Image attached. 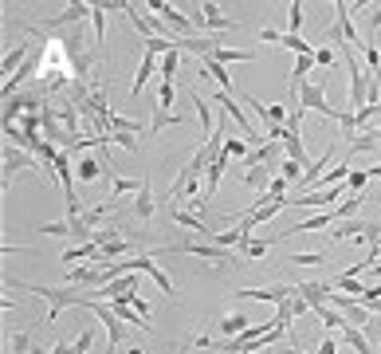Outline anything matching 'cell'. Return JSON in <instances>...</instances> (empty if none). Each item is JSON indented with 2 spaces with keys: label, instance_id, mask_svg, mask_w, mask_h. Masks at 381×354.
Instances as JSON below:
<instances>
[{
  "label": "cell",
  "instance_id": "74e56055",
  "mask_svg": "<svg viewBox=\"0 0 381 354\" xmlns=\"http://www.w3.org/2000/svg\"><path fill=\"white\" fill-rule=\"evenodd\" d=\"M307 311H315V307L307 303V299H303V295H299V287H295V295H291V315H307Z\"/></svg>",
  "mask_w": 381,
  "mask_h": 354
},
{
  "label": "cell",
  "instance_id": "d4e9b609",
  "mask_svg": "<svg viewBox=\"0 0 381 354\" xmlns=\"http://www.w3.org/2000/svg\"><path fill=\"white\" fill-rule=\"evenodd\" d=\"M248 327H252V319H244V315H228V319H221L224 339H236V335H244Z\"/></svg>",
  "mask_w": 381,
  "mask_h": 354
},
{
  "label": "cell",
  "instance_id": "5b68a950",
  "mask_svg": "<svg viewBox=\"0 0 381 354\" xmlns=\"http://www.w3.org/2000/svg\"><path fill=\"white\" fill-rule=\"evenodd\" d=\"M39 232H44V236H67V240H79V245H86V240H95V229L86 224V217L51 220V224H39Z\"/></svg>",
  "mask_w": 381,
  "mask_h": 354
},
{
  "label": "cell",
  "instance_id": "f6af8a7d",
  "mask_svg": "<svg viewBox=\"0 0 381 354\" xmlns=\"http://www.w3.org/2000/svg\"><path fill=\"white\" fill-rule=\"evenodd\" d=\"M28 354H51V351H44V346H39V342H36V346H32V351H28Z\"/></svg>",
  "mask_w": 381,
  "mask_h": 354
},
{
  "label": "cell",
  "instance_id": "8fae6325",
  "mask_svg": "<svg viewBox=\"0 0 381 354\" xmlns=\"http://www.w3.org/2000/svg\"><path fill=\"white\" fill-rule=\"evenodd\" d=\"M201 12H205V28H209V36H224V32H232V20L221 12V4H212V0H205V4H197Z\"/></svg>",
  "mask_w": 381,
  "mask_h": 354
},
{
  "label": "cell",
  "instance_id": "4dcf8cb0",
  "mask_svg": "<svg viewBox=\"0 0 381 354\" xmlns=\"http://www.w3.org/2000/svg\"><path fill=\"white\" fill-rule=\"evenodd\" d=\"M362 55H366L369 75H381V51H378V44H366V48H362Z\"/></svg>",
  "mask_w": 381,
  "mask_h": 354
},
{
  "label": "cell",
  "instance_id": "ee69618b",
  "mask_svg": "<svg viewBox=\"0 0 381 354\" xmlns=\"http://www.w3.org/2000/svg\"><path fill=\"white\" fill-rule=\"evenodd\" d=\"M279 354H303V351H299V346H283Z\"/></svg>",
  "mask_w": 381,
  "mask_h": 354
},
{
  "label": "cell",
  "instance_id": "d6a6232c",
  "mask_svg": "<svg viewBox=\"0 0 381 354\" xmlns=\"http://www.w3.org/2000/svg\"><path fill=\"white\" fill-rule=\"evenodd\" d=\"M287 16H291V36H299V28H303V4L291 0V4H287Z\"/></svg>",
  "mask_w": 381,
  "mask_h": 354
},
{
  "label": "cell",
  "instance_id": "ac0fdd59",
  "mask_svg": "<svg viewBox=\"0 0 381 354\" xmlns=\"http://www.w3.org/2000/svg\"><path fill=\"white\" fill-rule=\"evenodd\" d=\"M106 166H111V161H95V158H79L75 161V177H79V182H99V173L106 170Z\"/></svg>",
  "mask_w": 381,
  "mask_h": 354
},
{
  "label": "cell",
  "instance_id": "8d00e7d4",
  "mask_svg": "<svg viewBox=\"0 0 381 354\" xmlns=\"http://www.w3.org/2000/svg\"><path fill=\"white\" fill-rule=\"evenodd\" d=\"M366 182H369L366 170H354V173H350V182H346V189H350V193H362V189H366Z\"/></svg>",
  "mask_w": 381,
  "mask_h": 354
},
{
  "label": "cell",
  "instance_id": "484cf974",
  "mask_svg": "<svg viewBox=\"0 0 381 354\" xmlns=\"http://www.w3.org/2000/svg\"><path fill=\"white\" fill-rule=\"evenodd\" d=\"M319 63L315 55H295V67H291V83H307V71H315Z\"/></svg>",
  "mask_w": 381,
  "mask_h": 354
},
{
  "label": "cell",
  "instance_id": "ba28073f",
  "mask_svg": "<svg viewBox=\"0 0 381 354\" xmlns=\"http://www.w3.org/2000/svg\"><path fill=\"white\" fill-rule=\"evenodd\" d=\"M295 295V283H271V287H244L236 299H263V303H287Z\"/></svg>",
  "mask_w": 381,
  "mask_h": 354
},
{
  "label": "cell",
  "instance_id": "ab89813d",
  "mask_svg": "<svg viewBox=\"0 0 381 354\" xmlns=\"http://www.w3.org/2000/svg\"><path fill=\"white\" fill-rule=\"evenodd\" d=\"M315 63H319V67H326V71H331L334 63H338V60H334V48H319V51H315Z\"/></svg>",
  "mask_w": 381,
  "mask_h": 354
},
{
  "label": "cell",
  "instance_id": "d6986e66",
  "mask_svg": "<svg viewBox=\"0 0 381 354\" xmlns=\"http://www.w3.org/2000/svg\"><path fill=\"white\" fill-rule=\"evenodd\" d=\"M99 256V245L95 240H86V245H71L63 248V264H75V260H95Z\"/></svg>",
  "mask_w": 381,
  "mask_h": 354
},
{
  "label": "cell",
  "instance_id": "e0dca14e",
  "mask_svg": "<svg viewBox=\"0 0 381 354\" xmlns=\"http://www.w3.org/2000/svg\"><path fill=\"white\" fill-rule=\"evenodd\" d=\"M201 63H205V75H212V79L221 83V91H224V95H232L236 87H232V75H228V67H224V63H216L212 55H209V60H201Z\"/></svg>",
  "mask_w": 381,
  "mask_h": 354
},
{
  "label": "cell",
  "instance_id": "4316f807",
  "mask_svg": "<svg viewBox=\"0 0 381 354\" xmlns=\"http://www.w3.org/2000/svg\"><path fill=\"white\" fill-rule=\"evenodd\" d=\"M142 185H146V177H142V182H130V177H114V182H111V193H114V197L142 193Z\"/></svg>",
  "mask_w": 381,
  "mask_h": 354
},
{
  "label": "cell",
  "instance_id": "3957f363",
  "mask_svg": "<svg viewBox=\"0 0 381 354\" xmlns=\"http://www.w3.org/2000/svg\"><path fill=\"white\" fill-rule=\"evenodd\" d=\"M342 60H346V67H350L346 110H350V114H357V110L366 107V98H369V83H373V75H369V67H362V60L354 55V48H342Z\"/></svg>",
  "mask_w": 381,
  "mask_h": 354
},
{
  "label": "cell",
  "instance_id": "60d3db41",
  "mask_svg": "<svg viewBox=\"0 0 381 354\" xmlns=\"http://www.w3.org/2000/svg\"><path fill=\"white\" fill-rule=\"evenodd\" d=\"M287 185H291V182H287V177H271V185H268V193H271V197H275V201H283V193H287Z\"/></svg>",
  "mask_w": 381,
  "mask_h": 354
},
{
  "label": "cell",
  "instance_id": "7402d4cb",
  "mask_svg": "<svg viewBox=\"0 0 381 354\" xmlns=\"http://www.w3.org/2000/svg\"><path fill=\"white\" fill-rule=\"evenodd\" d=\"M315 315H319V323H322V327H338V330H346V327H350L342 311H334V307H326V303H322V307H315Z\"/></svg>",
  "mask_w": 381,
  "mask_h": 354
},
{
  "label": "cell",
  "instance_id": "6da1fadb",
  "mask_svg": "<svg viewBox=\"0 0 381 354\" xmlns=\"http://www.w3.org/2000/svg\"><path fill=\"white\" fill-rule=\"evenodd\" d=\"M201 256V260H212L216 268H240V264H248L244 260V252H228V248H221V245H212V240H197V236H185V240H177V245H165V248H158V252H149V256L158 260V256Z\"/></svg>",
  "mask_w": 381,
  "mask_h": 354
},
{
  "label": "cell",
  "instance_id": "52a82bcc",
  "mask_svg": "<svg viewBox=\"0 0 381 354\" xmlns=\"http://www.w3.org/2000/svg\"><path fill=\"white\" fill-rule=\"evenodd\" d=\"M146 8H154V12H158L161 20H165V24H169L173 32H177V36H193V32H197V28H193V16L177 12L173 4H165V0H149Z\"/></svg>",
  "mask_w": 381,
  "mask_h": 354
},
{
  "label": "cell",
  "instance_id": "f1b7e54d",
  "mask_svg": "<svg viewBox=\"0 0 381 354\" xmlns=\"http://www.w3.org/2000/svg\"><path fill=\"white\" fill-rule=\"evenodd\" d=\"M177 63H181V51H169V55H161V79L173 83V75H177Z\"/></svg>",
  "mask_w": 381,
  "mask_h": 354
},
{
  "label": "cell",
  "instance_id": "30bf717a",
  "mask_svg": "<svg viewBox=\"0 0 381 354\" xmlns=\"http://www.w3.org/2000/svg\"><path fill=\"white\" fill-rule=\"evenodd\" d=\"M126 264H130V272H146V276H149L154 283H158L161 292H165V295H173V280L158 268V264H154V256H130Z\"/></svg>",
  "mask_w": 381,
  "mask_h": 354
},
{
  "label": "cell",
  "instance_id": "e575fe53",
  "mask_svg": "<svg viewBox=\"0 0 381 354\" xmlns=\"http://www.w3.org/2000/svg\"><path fill=\"white\" fill-rule=\"evenodd\" d=\"M91 342H95V327H83V335L75 339V354H86L91 351Z\"/></svg>",
  "mask_w": 381,
  "mask_h": 354
},
{
  "label": "cell",
  "instance_id": "8992f818",
  "mask_svg": "<svg viewBox=\"0 0 381 354\" xmlns=\"http://www.w3.org/2000/svg\"><path fill=\"white\" fill-rule=\"evenodd\" d=\"M24 170H44L39 166V158L36 154H28V150H20V146H4V189L16 182V173H24Z\"/></svg>",
  "mask_w": 381,
  "mask_h": 354
},
{
  "label": "cell",
  "instance_id": "9a60e30c",
  "mask_svg": "<svg viewBox=\"0 0 381 354\" xmlns=\"http://www.w3.org/2000/svg\"><path fill=\"white\" fill-rule=\"evenodd\" d=\"M154 213H158V197H154V189H149V182H146L142 193L134 197V217L138 220H154Z\"/></svg>",
  "mask_w": 381,
  "mask_h": 354
},
{
  "label": "cell",
  "instance_id": "836d02e7",
  "mask_svg": "<svg viewBox=\"0 0 381 354\" xmlns=\"http://www.w3.org/2000/svg\"><path fill=\"white\" fill-rule=\"evenodd\" d=\"M287 260H291V264H299V268H307V264H322L326 256H322V252H295V256H287Z\"/></svg>",
  "mask_w": 381,
  "mask_h": 354
},
{
  "label": "cell",
  "instance_id": "bcb514c9",
  "mask_svg": "<svg viewBox=\"0 0 381 354\" xmlns=\"http://www.w3.org/2000/svg\"><path fill=\"white\" fill-rule=\"evenodd\" d=\"M244 354H259V351H244Z\"/></svg>",
  "mask_w": 381,
  "mask_h": 354
},
{
  "label": "cell",
  "instance_id": "ffe728a7",
  "mask_svg": "<svg viewBox=\"0 0 381 354\" xmlns=\"http://www.w3.org/2000/svg\"><path fill=\"white\" fill-rule=\"evenodd\" d=\"M106 4H91V24H95V44H99V51H102V39H106Z\"/></svg>",
  "mask_w": 381,
  "mask_h": 354
},
{
  "label": "cell",
  "instance_id": "1f68e13d",
  "mask_svg": "<svg viewBox=\"0 0 381 354\" xmlns=\"http://www.w3.org/2000/svg\"><path fill=\"white\" fill-rule=\"evenodd\" d=\"M8 342H12V354H28L32 351V330H16Z\"/></svg>",
  "mask_w": 381,
  "mask_h": 354
},
{
  "label": "cell",
  "instance_id": "9c48e42d",
  "mask_svg": "<svg viewBox=\"0 0 381 354\" xmlns=\"http://www.w3.org/2000/svg\"><path fill=\"white\" fill-rule=\"evenodd\" d=\"M95 299H138V272L118 276L106 287H95Z\"/></svg>",
  "mask_w": 381,
  "mask_h": 354
},
{
  "label": "cell",
  "instance_id": "44dd1931",
  "mask_svg": "<svg viewBox=\"0 0 381 354\" xmlns=\"http://www.w3.org/2000/svg\"><path fill=\"white\" fill-rule=\"evenodd\" d=\"M212 60L224 63V67H228V63H252V51H244V48H224V44H221Z\"/></svg>",
  "mask_w": 381,
  "mask_h": 354
},
{
  "label": "cell",
  "instance_id": "f546056e",
  "mask_svg": "<svg viewBox=\"0 0 381 354\" xmlns=\"http://www.w3.org/2000/svg\"><path fill=\"white\" fill-rule=\"evenodd\" d=\"M224 154H228V158H248L252 150H248L244 138H224Z\"/></svg>",
  "mask_w": 381,
  "mask_h": 354
},
{
  "label": "cell",
  "instance_id": "4fadbf2b",
  "mask_svg": "<svg viewBox=\"0 0 381 354\" xmlns=\"http://www.w3.org/2000/svg\"><path fill=\"white\" fill-rule=\"evenodd\" d=\"M169 217L177 220L181 229H189L193 236H212V229H209V224H205V220H201L197 213H189V209H181V205H173V209H169Z\"/></svg>",
  "mask_w": 381,
  "mask_h": 354
},
{
  "label": "cell",
  "instance_id": "277c9868",
  "mask_svg": "<svg viewBox=\"0 0 381 354\" xmlns=\"http://www.w3.org/2000/svg\"><path fill=\"white\" fill-rule=\"evenodd\" d=\"M295 87V107L307 114V110H319V114H326V118H342V107H331L326 103V83H291Z\"/></svg>",
  "mask_w": 381,
  "mask_h": 354
},
{
  "label": "cell",
  "instance_id": "7bdbcfd3",
  "mask_svg": "<svg viewBox=\"0 0 381 354\" xmlns=\"http://www.w3.org/2000/svg\"><path fill=\"white\" fill-rule=\"evenodd\" d=\"M319 354H338V342H334V339H322V342H319Z\"/></svg>",
  "mask_w": 381,
  "mask_h": 354
},
{
  "label": "cell",
  "instance_id": "d590c367",
  "mask_svg": "<svg viewBox=\"0 0 381 354\" xmlns=\"http://www.w3.org/2000/svg\"><path fill=\"white\" fill-rule=\"evenodd\" d=\"M366 28H369V36H378L381 32V4H373V8L366 12Z\"/></svg>",
  "mask_w": 381,
  "mask_h": 354
},
{
  "label": "cell",
  "instance_id": "2e32d148",
  "mask_svg": "<svg viewBox=\"0 0 381 354\" xmlns=\"http://www.w3.org/2000/svg\"><path fill=\"white\" fill-rule=\"evenodd\" d=\"M154 71H158V55H146V51H142V67H138L134 83H130V98L142 95V87L149 83V75H154Z\"/></svg>",
  "mask_w": 381,
  "mask_h": 354
},
{
  "label": "cell",
  "instance_id": "5bb4252c",
  "mask_svg": "<svg viewBox=\"0 0 381 354\" xmlns=\"http://www.w3.org/2000/svg\"><path fill=\"white\" fill-rule=\"evenodd\" d=\"M271 170H279V166H248V170H244V185H248V189H256V193H268Z\"/></svg>",
  "mask_w": 381,
  "mask_h": 354
},
{
  "label": "cell",
  "instance_id": "f35d334b",
  "mask_svg": "<svg viewBox=\"0 0 381 354\" xmlns=\"http://www.w3.org/2000/svg\"><path fill=\"white\" fill-rule=\"evenodd\" d=\"M268 240H252V245H248L244 248V260H259V256H263V252H268Z\"/></svg>",
  "mask_w": 381,
  "mask_h": 354
},
{
  "label": "cell",
  "instance_id": "603a6c76",
  "mask_svg": "<svg viewBox=\"0 0 381 354\" xmlns=\"http://www.w3.org/2000/svg\"><path fill=\"white\" fill-rule=\"evenodd\" d=\"M362 205H366V193H350V201H342V205L334 209V224H338V220H350Z\"/></svg>",
  "mask_w": 381,
  "mask_h": 354
},
{
  "label": "cell",
  "instance_id": "7a4b0ae2",
  "mask_svg": "<svg viewBox=\"0 0 381 354\" xmlns=\"http://www.w3.org/2000/svg\"><path fill=\"white\" fill-rule=\"evenodd\" d=\"M79 307L95 311V315H99V323L106 327V354H122V342H126V335H130V327H126L122 319L111 311V303H106V299H95V295H83V299H79Z\"/></svg>",
  "mask_w": 381,
  "mask_h": 354
},
{
  "label": "cell",
  "instance_id": "cb8c5ba5",
  "mask_svg": "<svg viewBox=\"0 0 381 354\" xmlns=\"http://www.w3.org/2000/svg\"><path fill=\"white\" fill-rule=\"evenodd\" d=\"M173 98H177V87H173V83H165V79H161V87H158V98H154V110H158V114H169Z\"/></svg>",
  "mask_w": 381,
  "mask_h": 354
},
{
  "label": "cell",
  "instance_id": "7c38bea8",
  "mask_svg": "<svg viewBox=\"0 0 381 354\" xmlns=\"http://www.w3.org/2000/svg\"><path fill=\"white\" fill-rule=\"evenodd\" d=\"M295 287H299V295H303L310 307H322L326 299H331V292H334V283H322V280H303V283H295Z\"/></svg>",
  "mask_w": 381,
  "mask_h": 354
},
{
  "label": "cell",
  "instance_id": "83f0119b",
  "mask_svg": "<svg viewBox=\"0 0 381 354\" xmlns=\"http://www.w3.org/2000/svg\"><path fill=\"white\" fill-rule=\"evenodd\" d=\"M303 173H307V170H303L299 161H291V158H283V161H279V177H287L291 185H299V182H303Z\"/></svg>",
  "mask_w": 381,
  "mask_h": 354
},
{
  "label": "cell",
  "instance_id": "b9f144b4",
  "mask_svg": "<svg viewBox=\"0 0 381 354\" xmlns=\"http://www.w3.org/2000/svg\"><path fill=\"white\" fill-rule=\"evenodd\" d=\"M51 354H75V342H67V339L55 342V346H51Z\"/></svg>",
  "mask_w": 381,
  "mask_h": 354
}]
</instances>
